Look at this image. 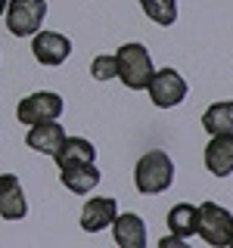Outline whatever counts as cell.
<instances>
[{
	"label": "cell",
	"mask_w": 233,
	"mask_h": 248,
	"mask_svg": "<svg viewBox=\"0 0 233 248\" xmlns=\"http://www.w3.org/2000/svg\"><path fill=\"white\" fill-rule=\"evenodd\" d=\"M115 62H118V81L128 90H146L152 78V56L143 44H124L115 53Z\"/></svg>",
	"instance_id": "2"
},
{
	"label": "cell",
	"mask_w": 233,
	"mask_h": 248,
	"mask_svg": "<svg viewBox=\"0 0 233 248\" xmlns=\"http://www.w3.org/2000/svg\"><path fill=\"white\" fill-rule=\"evenodd\" d=\"M66 140V130H62V124H56V118L53 121H37L28 127V137H25V146L41 155H53L59 149V143Z\"/></svg>",
	"instance_id": "11"
},
{
	"label": "cell",
	"mask_w": 233,
	"mask_h": 248,
	"mask_svg": "<svg viewBox=\"0 0 233 248\" xmlns=\"http://www.w3.org/2000/svg\"><path fill=\"white\" fill-rule=\"evenodd\" d=\"M50 158L56 161V168L62 170V168H72V165H87V161H93L97 158V149H93V143L84 140V137H66Z\"/></svg>",
	"instance_id": "12"
},
{
	"label": "cell",
	"mask_w": 233,
	"mask_h": 248,
	"mask_svg": "<svg viewBox=\"0 0 233 248\" xmlns=\"http://www.w3.org/2000/svg\"><path fill=\"white\" fill-rule=\"evenodd\" d=\"M146 90H150V99L159 108H174L186 99L190 84L183 81V75L177 72V68H162V72H152Z\"/></svg>",
	"instance_id": "5"
},
{
	"label": "cell",
	"mask_w": 233,
	"mask_h": 248,
	"mask_svg": "<svg viewBox=\"0 0 233 248\" xmlns=\"http://www.w3.org/2000/svg\"><path fill=\"white\" fill-rule=\"evenodd\" d=\"M202 127L208 134H230L233 130V99H221V103H212L202 115Z\"/></svg>",
	"instance_id": "16"
},
{
	"label": "cell",
	"mask_w": 233,
	"mask_h": 248,
	"mask_svg": "<svg viewBox=\"0 0 233 248\" xmlns=\"http://www.w3.org/2000/svg\"><path fill=\"white\" fill-rule=\"evenodd\" d=\"M66 112V103H62L59 93L53 90H37V93H28L25 99H19L16 106V118L19 124H37V121H53Z\"/></svg>",
	"instance_id": "4"
},
{
	"label": "cell",
	"mask_w": 233,
	"mask_h": 248,
	"mask_svg": "<svg viewBox=\"0 0 233 248\" xmlns=\"http://www.w3.org/2000/svg\"><path fill=\"white\" fill-rule=\"evenodd\" d=\"M31 53H34V59L41 65L56 68L72 56V41L66 34H59V31H37L34 41H31Z\"/></svg>",
	"instance_id": "7"
},
{
	"label": "cell",
	"mask_w": 233,
	"mask_h": 248,
	"mask_svg": "<svg viewBox=\"0 0 233 248\" xmlns=\"http://www.w3.org/2000/svg\"><path fill=\"white\" fill-rule=\"evenodd\" d=\"M230 230H233V214L224 205H215V202H205L199 205V227L196 232L205 239L208 245L221 248L230 242Z\"/></svg>",
	"instance_id": "6"
},
{
	"label": "cell",
	"mask_w": 233,
	"mask_h": 248,
	"mask_svg": "<svg viewBox=\"0 0 233 248\" xmlns=\"http://www.w3.org/2000/svg\"><path fill=\"white\" fill-rule=\"evenodd\" d=\"M134 183L143 196H159V192L171 189L174 183V161L168 152L150 149L146 155H140L137 168H134Z\"/></svg>",
	"instance_id": "1"
},
{
	"label": "cell",
	"mask_w": 233,
	"mask_h": 248,
	"mask_svg": "<svg viewBox=\"0 0 233 248\" xmlns=\"http://www.w3.org/2000/svg\"><path fill=\"white\" fill-rule=\"evenodd\" d=\"M205 168L215 177L233 174V130L230 134H212V143L205 146Z\"/></svg>",
	"instance_id": "10"
},
{
	"label": "cell",
	"mask_w": 233,
	"mask_h": 248,
	"mask_svg": "<svg viewBox=\"0 0 233 248\" xmlns=\"http://www.w3.org/2000/svg\"><path fill=\"white\" fill-rule=\"evenodd\" d=\"M159 245H162V248H183L186 239H181V236H174V232H171V236H162Z\"/></svg>",
	"instance_id": "19"
},
{
	"label": "cell",
	"mask_w": 233,
	"mask_h": 248,
	"mask_svg": "<svg viewBox=\"0 0 233 248\" xmlns=\"http://www.w3.org/2000/svg\"><path fill=\"white\" fill-rule=\"evenodd\" d=\"M115 217H118V199L97 196V199H90L81 211V230L84 232H100V230L112 227Z\"/></svg>",
	"instance_id": "9"
},
{
	"label": "cell",
	"mask_w": 233,
	"mask_h": 248,
	"mask_svg": "<svg viewBox=\"0 0 233 248\" xmlns=\"http://www.w3.org/2000/svg\"><path fill=\"white\" fill-rule=\"evenodd\" d=\"M227 245H233V230H230V242H227Z\"/></svg>",
	"instance_id": "21"
},
{
	"label": "cell",
	"mask_w": 233,
	"mask_h": 248,
	"mask_svg": "<svg viewBox=\"0 0 233 248\" xmlns=\"http://www.w3.org/2000/svg\"><path fill=\"white\" fill-rule=\"evenodd\" d=\"M59 180L66 186L68 192H75V196H87L90 189H97L100 180H103V174H100V168L87 161V165H72V168H62L59 170Z\"/></svg>",
	"instance_id": "13"
},
{
	"label": "cell",
	"mask_w": 233,
	"mask_h": 248,
	"mask_svg": "<svg viewBox=\"0 0 233 248\" xmlns=\"http://www.w3.org/2000/svg\"><path fill=\"white\" fill-rule=\"evenodd\" d=\"M28 214V199L19 177L0 174V217L3 220H22Z\"/></svg>",
	"instance_id": "8"
},
{
	"label": "cell",
	"mask_w": 233,
	"mask_h": 248,
	"mask_svg": "<svg viewBox=\"0 0 233 248\" xmlns=\"http://www.w3.org/2000/svg\"><path fill=\"white\" fill-rule=\"evenodd\" d=\"M90 75L97 78V81L118 78V62H115V56H109V53H100V56H93V62H90Z\"/></svg>",
	"instance_id": "18"
},
{
	"label": "cell",
	"mask_w": 233,
	"mask_h": 248,
	"mask_svg": "<svg viewBox=\"0 0 233 248\" xmlns=\"http://www.w3.org/2000/svg\"><path fill=\"white\" fill-rule=\"evenodd\" d=\"M140 6H143V13L162 28H168V25L177 22V0H140Z\"/></svg>",
	"instance_id": "17"
},
{
	"label": "cell",
	"mask_w": 233,
	"mask_h": 248,
	"mask_svg": "<svg viewBox=\"0 0 233 248\" xmlns=\"http://www.w3.org/2000/svg\"><path fill=\"white\" fill-rule=\"evenodd\" d=\"M6 13V0H0V16H3Z\"/></svg>",
	"instance_id": "20"
},
{
	"label": "cell",
	"mask_w": 233,
	"mask_h": 248,
	"mask_svg": "<svg viewBox=\"0 0 233 248\" xmlns=\"http://www.w3.org/2000/svg\"><path fill=\"white\" fill-rule=\"evenodd\" d=\"M112 236L121 248H143L146 245V223L140 214H118L112 220Z\"/></svg>",
	"instance_id": "14"
},
{
	"label": "cell",
	"mask_w": 233,
	"mask_h": 248,
	"mask_svg": "<svg viewBox=\"0 0 233 248\" xmlns=\"http://www.w3.org/2000/svg\"><path fill=\"white\" fill-rule=\"evenodd\" d=\"M3 16L13 37H34L47 19V0H6Z\"/></svg>",
	"instance_id": "3"
},
{
	"label": "cell",
	"mask_w": 233,
	"mask_h": 248,
	"mask_svg": "<svg viewBox=\"0 0 233 248\" xmlns=\"http://www.w3.org/2000/svg\"><path fill=\"white\" fill-rule=\"evenodd\" d=\"M196 227H199V208L190 205V202H181L168 211V230L181 239H190L196 236Z\"/></svg>",
	"instance_id": "15"
}]
</instances>
